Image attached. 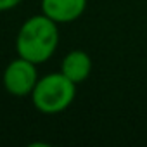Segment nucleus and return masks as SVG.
Instances as JSON below:
<instances>
[{
	"mask_svg": "<svg viewBox=\"0 0 147 147\" xmlns=\"http://www.w3.org/2000/svg\"><path fill=\"white\" fill-rule=\"evenodd\" d=\"M16 54L31 62L43 64L50 61L59 47V24L45 14L30 16L18 30Z\"/></svg>",
	"mask_w": 147,
	"mask_h": 147,
	"instance_id": "1",
	"label": "nucleus"
},
{
	"mask_svg": "<svg viewBox=\"0 0 147 147\" xmlns=\"http://www.w3.org/2000/svg\"><path fill=\"white\" fill-rule=\"evenodd\" d=\"M38 78L40 75H38L36 64L18 55L5 66L2 73V85L9 95L23 99L31 95Z\"/></svg>",
	"mask_w": 147,
	"mask_h": 147,
	"instance_id": "3",
	"label": "nucleus"
},
{
	"mask_svg": "<svg viewBox=\"0 0 147 147\" xmlns=\"http://www.w3.org/2000/svg\"><path fill=\"white\" fill-rule=\"evenodd\" d=\"M88 0H40V12L55 21L67 24L83 16Z\"/></svg>",
	"mask_w": 147,
	"mask_h": 147,
	"instance_id": "4",
	"label": "nucleus"
},
{
	"mask_svg": "<svg viewBox=\"0 0 147 147\" xmlns=\"http://www.w3.org/2000/svg\"><path fill=\"white\" fill-rule=\"evenodd\" d=\"M92 67H94V62H92L90 54L82 49H75V50H69L62 57L59 71L66 78H69L73 83L80 85L87 82V78L92 73Z\"/></svg>",
	"mask_w": 147,
	"mask_h": 147,
	"instance_id": "5",
	"label": "nucleus"
},
{
	"mask_svg": "<svg viewBox=\"0 0 147 147\" xmlns=\"http://www.w3.org/2000/svg\"><path fill=\"white\" fill-rule=\"evenodd\" d=\"M23 0H0V12H9L16 9Z\"/></svg>",
	"mask_w": 147,
	"mask_h": 147,
	"instance_id": "6",
	"label": "nucleus"
},
{
	"mask_svg": "<svg viewBox=\"0 0 147 147\" xmlns=\"http://www.w3.org/2000/svg\"><path fill=\"white\" fill-rule=\"evenodd\" d=\"M76 83L66 78L61 71L47 73L40 76L30 99L33 107L47 116L64 113L76 97Z\"/></svg>",
	"mask_w": 147,
	"mask_h": 147,
	"instance_id": "2",
	"label": "nucleus"
}]
</instances>
